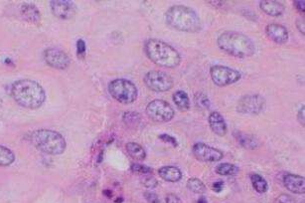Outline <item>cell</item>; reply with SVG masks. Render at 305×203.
Returning <instances> with one entry per match:
<instances>
[{
    "instance_id": "obj_11",
    "label": "cell",
    "mask_w": 305,
    "mask_h": 203,
    "mask_svg": "<svg viewBox=\"0 0 305 203\" xmlns=\"http://www.w3.org/2000/svg\"><path fill=\"white\" fill-rule=\"evenodd\" d=\"M194 157L203 163H218L224 158L223 152L203 143H197L192 148Z\"/></svg>"
},
{
    "instance_id": "obj_38",
    "label": "cell",
    "mask_w": 305,
    "mask_h": 203,
    "mask_svg": "<svg viewBox=\"0 0 305 203\" xmlns=\"http://www.w3.org/2000/svg\"><path fill=\"white\" fill-rule=\"evenodd\" d=\"M197 203H208V201H207V199H206L204 196H201V197L198 199Z\"/></svg>"
},
{
    "instance_id": "obj_26",
    "label": "cell",
    "mask_w": 305,
    "mask_h": 203,
    "mask_svg": "<svg viewBox=\"0 0 305 203\" xmlns=\"http://www.w3.org/2000/svg\"><path fill=\"white\" fill-rule=\"evenodd\" d=\"M15 161L14 154L7 148L0 146V166H8Z\"/></svg>"
},
{
    "instance_id": "obj_3",
    "label": "cell",
    "mask_w": 305,
    "mask_h": 203,
    "mask_svg": "<svg viewBox=\"0 0 305 203\" xmlns=\"http://www.w3.org/2000/svg\"><path fill=\"white\" fill-rule=\"evenodd\" d=\"M11 94L13 99L23 108L38 109L46 99L42 86L32 80H19L12 85Z\"/></svg>"
},
{
    "instance_id": "obj_15",
    "label": "cell",
    "mask_w": 305,
    "mask_h": 203,
    "mask_svg": "<svg viewBox=\"0 0 305 203\" xmlns=\"http://www.w3.org/2000/svg\"><path fill=\"white\" fill-rule=\"evenodd\" d=\"M284 187L294 194H304L305 178L297 174L288 173L283 177Z\"/></svg>"
},
{
    "instance_id": "obj_16",
    "label": "cell",
    "mask_w": 305,
    "mask_h": 203,
    "mask_svg": "<svg viewBox=\"0 0 305 203\" xmlns=\"http://www.w3.org/2000/svg\"><path fill=\"white\" fill-rule=\"evenodd\" d=\"M209 125L212 129V131L219 136V137H224L227 133L228 126L225 119L219 112H212L209 116Z\"/></svg>"
},
{
    "instance_id": "obj_12",
    "label": "cell",
    "mask_w": 305,
    "mask_h": 203,
    "mask_svg": "<svg viewBox=\"0 0 305 203\" xmlns=\"http://www.w3.org/2000/svg\"><path fill=\"white\" fill-rule=\"evenodd\" d=\"M44 59L49 66L61 70L68 68L71 63L69 56L58 48H49L45 50Z\"/></svg>"
},
{
    "instance_id": "obj_33",
    "label": "cell",
    "mask_w": 305,
    "mask_h": 203,
    "mask_svg": "<svg viewBox=\"0 0 305 203\" xmlns=\"http://www.w3.org/2000/svg\"><path fill=\"white\" fill-rule=\"evenodd\" d=\"M165 202L166 203H180V198L174 194V193H169L165 197Z\"/></svg>"
},
{
    "instance_id": "obj_37",
    "label": "cell",
    "mask_w": 305,
    "mask_h": 203,
    "mask_svg": "<svg viewBox=\"0 0 305 203\" xmlns=\"http://www.w3.org/2000/svg\"><path fill=\"white\" fill-rule=\"evenodd\" d=\"M223 186H224L223 181H217L213 184V190L216 192H221L223 190Z\"/></svg>"
},
{
    "instance_id": "obj_10",
    "label": "cell",
    "mask_w": 305,
    "mask_h": 203,
    "mask_svg": "<svg viewBox=\"0 0 305 203\" xmlns=\"http://www.w3.org/2000/svg\"><path fill=\"white\" fill-rule=\"evenodd\" d=\"M266 107L265 99L260 95H247L242 97L237 106V110L241 114L259 115Z\"/></svg>"
},
{
    "instance_id": "obj_28",
    "label": "cell",
    "mask_w": 305,
    "mask_h": 203,
    "mask_svg": "<svg viewBox=\"0 0 305 203\" xmlns=\"http://www.w3.org/2000/svg\"><path fill=\"white\" fill-rule=\"evenodd\" d=\"M195 102H196V105L198 107H200L201 109H205V110H208L210 109V100L209 98L203 94V93H200V94H197L196 95V98H195Z\"/></svg>"
},
{
    "instance_id": "obj_17",
    "label": "cell",
    "mask_w": 305,
    "mask_h": 203,
    "mask_svg": "<svg viewBox=\"0 0 305 203\" xmlns=\"http://www.w3.org/2000/svg\"><path fill=\"white\" fill-rule=\"evenodd\" d=\"M260 8L267 15L272 17H278L285 11V7L281 2L274 0H264L260 2Z\"/></svg>"
},
{
    "instance_id": "obj_34",
    "label": "cell",
    "mask_w": 305,
    "mask_h": 203,
    "mask_svg": "<svg viewBox=\"0 0 305 203\" xmlns=\"http://www.w3.org/2000/svg\"><path fill=\"white\" fill-rule=\"evenodd\" d=\"M295 24H296V27H297V29L299 30V32H300V33H302V35H304V20H303V19H301V18H298V19L296 20Z\"/></svg>"
},
{
    "instance_id": "obj_31",
    "label": "cell",
    "mask_w": 305,
    "mask_h": 203,
    "mask_svg": "<svg viewBox=\"0 0 305 203\" xmlns=\"http://www.w3.org/2000/svg\"><path fill=\"white\" fill-rule=\"evenodd\" d=\"M86 43L83 39H79L77 41V52H78V56L79 57H84L86 54Z\"/></svg>"
},
{
    "instance_id": "obj_32",
    "label": "cell",
    "mask_w": 305,
    "mask_h": 203,
    "mask_svg": "<svg viewBox=\"0 0 305 203\" xmlns=\"http://www.w3.org/2000/svg\"><path fill=\"white\" fill-rule=\"evenodd\" d=\"M144 197L149 203H160V199H159L158 195L151 191L144 192Z\"/></svg>"
},
{
    "instance_id": "obj_6",
    "label": "cell",
    "mask_w": 305,
    "mask_h": 203,
    "mask_svg": "<svg viewBox=\"0 0 305 203\" xmlns=\"http://www.w3.org/2000/svg\"><path fill=\"white\" fill-rule=\"evenodd\" d=\"M111 96L121 104H132L136 101L138 91L136 86L126 79H115L109 85Z\"/></svg>"
},
{
    "instance_id": "obj_5",
    "label": "cell",
    "mask_w": 305,
    "mask_h": 203,
    "mask_svg": "<svg viewBox=\"0 0 305 203\" xmlns=\"http://www.w3.org/2000/svg\"><path fill=\"white\" fill-rule=\"evenodd\" d=\"M30 142L41 152L58 156L65 152L67 144L64 137L51 129H38L30 134Z\"/></svg>"
},
{
    "instance_id": "obj_23",
    "label": "cell",
    "mask_w": 305,
    "mask_h": 203,
    "mask_svg": "<svg viewBox=\"0 0 305 203\" xmlns=\"http://www.w3.org/2000/svg\"><path fill=\"white\" fill-rule=\"evenodd\" d=\"M251 181L254 189L259 193H266L268 189L267 180L258 173L251 174Z\"/></svg>"
},
{
    "instance_id": "obj_35",
    "label": "cell",
    "mask_w": 305,
    "mask_h": 203,
    "mask_svg": "<svg viewBox=\"0 0 305 203\" xmlns=\"http://www.w3.org/2000/svg\"><path fill=\"white\" fill-rule=\"evenodd\" d=\"M297 119L299 122L302 124V126H304V105H302L298 111L297 114Z\"/></svg>"
},
{
    "instance_id": "obj_13",
    "label": "cell",
    "mask_w": 305,
    "mask_h": 203,
    "mask_svg": "<svg viewBox=\"0 0 305 203\" xmlns=\"http://www.w3.org/2000/svg\"><path fill=\"white\" fill-rule=\"evenodd\" d=\"M50 3H51V9L53 14L60 19L68 20L73 18L76 14V5L72 1L53 0Z\"/></svg>"
},
{
    "instance_id": "obj_9",
    "label": "cell",
    "mask_w": 305,
    "mask_h": 203,
    "mask_svg": "<svg viewBox=\"0 0 305 203\" xmlns=\"http://www.w3.org/2000/svg\"><path fill=\"white\" fill-rule=\"evenodd\" d=\"M210 75L213 83L218 87H227L237 83L242 78L239 71L222 65L212 66L210 69Z\"/></svg>"
},
{
    "instance_id": "obj_18",
    "label": "cell",
    "mask_w": 305,
    "mask_h": 203,
    "mask_svg": "<svg viewBox=\"0 0 305 203\" xmlns=\"http://www.w3.org/2000/svg\"><path fill=\"white\" fill-rule=\"evenodd\" d=\"M158 174L167 182H178L182 178V172L176 166H162L158 169Z\"/></svg>"
},
{
    "instance_id": "obj_20",
    "label": "cell",
    "mask_w": 305,
    "mask_h": 203,
    "mask_svg": "<svg viewBox=\"0 0 305 203\" xmlns=\"http://www.w3.org/2000/svg\"><path fill=\"white\" fill-rule=\"evenodd\" d=\"M173 101L178 108L179 111L181 112H187L190 109V99L189 96L186 92L184 91H176L173 94Z\"/></svg>"
},
{
    "instance_id": "obj_22",
    "label": "cell",
    "mask_w": 305,
    "mask_h": 203,
    "mask_svg": "<svg viewBox=\"0 0 305 203\" xmlns=\"http://www.w3.org/2000/svg\"><path fill=\"white\" fill-rule=\"evenodd\" d=\"M126 152L128 154V156L133 159L134 161H144L146 158V152L145 150L136 143H128L126 146Z\"/></svg>"
},
{
    "instance_id": "obj_24",
    "label": "cell",
    "mask_w": 305,
    "mask_h": 203,
    "mask_svg": "<svg viewBox=\"0 0 305 203\" xmlns=\"http://www.w3.org/2000/svg\"><path fill=\"white\" fill-rule=\"evenodd\" d=\"M239 171H240V169L238 166L229 163H220L216 167V173L219 175H222V176L236 175L237 173H239Z\"/></svg>"
},
{
    "instance_id": "obj_1",
    "label": "cell",
    "mask_w": 305,
    "mask_h": 203,
    "mask_svg": "<svg viewBox=\"0 0 305 203\" xmlns=\"http://www.w3.org/2000/svg\"><path fill=\"white\" fill-rule=\"evenodd\" d=\"M165 20L172 29L197 33L202 29V22L194 9L185 5H173L165 13Z\"/></svg>"
},
{
    "instance_id": "obj_27",
    "label": "cell",
    "mask_w": 305,
    "mask_h": 203,
    "mask_svg": "<svg viewBox=\"0 0 305 203\" xmlns=\"http://www.w3.org/2000/svg\"><path fill=\"white\" fill-rule=\"evenodd\" d=\"M130 170L133 173L143 174V175L152 173V168L151 167H149V166H147L145 164H140V163H132L131 166H130Z\"/></svg>"
},
{
    "instance_id": "obj_21",
    "label": "cell",
    "mask_w": 305,
    "mask_h": 203,
    "mask_svg": "<svg viewBox=\"0 0 305 203\" xmlns=\"http://www.w3.org/2000/svg\"><path fill=\"white\" fill-rule=\"evenodd\" d=\"M21 13L27 21L32 23H38L41 19L38 8L34 4H23L21 7Z\"/></svg>"
},
{
    "instance_id": "obj_25",
    "label": "cell",
    "mask_w": 305,
    "mask_h": 203,
    "mask_svg": "<svg viewBox=\"0 0 305 203\" xmlns=\"http://www.w3.org/2000/svg\"><path fill=\"white\" fill-rule=\"evenodd\" d=\"M187 187L192 192L197 193V194H204L207 190V187L204 184V182L197 177H192L188 179Z\"/></svg>"
},
{
    "instance_id": "obj_36",
    "label": "cell",
    "mask_w": 305,
    "mask_h": 203,
    "mask_svg": "<svg viewBox=\"0 0 305 203\" xmlns=\"http://www.w3.org/2000/svg\"><path fill=\"white\" fill-rule=\"evenodd\" d=\"M293 4L295 6V8L299 11V12H304L305 11V1H298V0H295L293 1Z\"/></svg>"
},
{
    "instance_id": "obj_19",
    "label": "cell",
    "mask_w": 305,
    "mask_h": 203,
    "mask_svg": "<svg viewBox=\"0 0 305 203\" xmlns=\"http://www.w3.org/2000/svg\"><path fill=\"white\" fill-rule=\"evenodd\" d=\"M234 137L237 140V142L247 150H257L260 146L258 140L248 133H244L242 131H235Z\"/></svg>"
},
{
    "instance_id": "obj_7",
    "label": "cell",
    "mask_w": 305,
    "mask_h": 203,
    "mask_svg": "<svg viewBox=\"0 0 305 203\" xmlns=\"http://www.w3.org/2000/svg\"><path fill=\"white\" fill-rule=\"evenodd\" d=\"M143 81L149 90L156 93L168 92L174 86V80L170 75L157 70L147 72L143 78Z\"/></svg>"
},
{
    "instance_id": "obj_4",
    "label": "cell",
    "mask_w": 305,
    "mask_h": 203,
    "mask_svg": "<svg viewBox=\"0 0 305 203\" xmlns=\"http://www.w3.org/2000/svg\"><path fill=\"white\" fill-rule=\"evenodd\" d=\"M217 44L223 52L237 58L252 57L256 52L254 42L241 32L225 31L218 37Z\"/></svg>"
},
{
    "instance_id": "obj_30",
    "label": "cell",
    "mask_w": 305,
    "mask_h": 203,
    "mask_svg": "<svg viewBox=\"0 0 305 203\" xmlns=\"http://www.w3.org/2000/svg\"><path fill=\"white\" fill-rule=\"evenodd\" d=\"M142 183L146 188H151V189L158 186V181L153 176H145L144 179L142 180Z\"/></svg>"
},
{
    "instance_id": "obj_14",
    "label": "cell",
    "mask_w": 305,
    "mask_h": 203,
    "mask_svg": "<svg viewBox=\"0 0 305 203\" xmlns=\"http://www.w3.org/2000/svg\"><path fill=\"white\" fill-rule=\"evenodd\" d=\"M266 33L270 40L280 45L285 44L289 38L288 30L283 25L277 23L268 24L266 27Z\"/></svg>"
},
{
    "instance_id": "obj_8",
    "label": "cell",
    "mask_w": 305,
    "mask_h": 203,
    "mask_svg": "<svg viewBox=\"0 0 305 203\" xmlns=\"http://www.w3.org/2000/svg\"><path fill=\"white\" fill-rule=\"evenodd\" d=\"M146 115L154 122H168L174 118V110L163 100H154L146 107Z\"/></svg>"
},
{
    "instance_id": "obj_29",
    "label": "cell",
    "mask_w": 305,
    "mask_h": 203,
    "mask_svg": "<svg viewBox=\"0 0 305 203\" xmlns=\"http://www.w3.org/2000/svg\"><path fill=\"white\" fill-rule=\"evenodd\" d=\"M159 140L162 141L163 143L165 144H169L171 145L173 148H177L178 147V142L175 138L171 137L170 134H167V133H162L159 136Z\"/></svg>"
},
{
    "instance_id": "obj_2",
    "label": "cell",
    "mask_w": 305,
    "mask_h": 203,
    "mask_svg": "<svg viewBox=\"0 0 305 203\" xmlns=\"http://www.w3.org/2000/svg\"><path fill=\"white\" fill-rule=\"evenodd\" d=\"M143 50L147 58L158 67L174 69L181 63L179 52L164 41L148 39L144 43Z\"/></svg>"
}]
</instances>
